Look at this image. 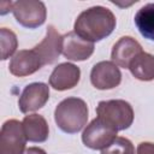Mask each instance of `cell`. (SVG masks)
<instances>
[{
    "mask_svg": "<svg viewBox=\"0 0 154 154\" xmlns=\"http://www.w3.org/2000/svg\"><path fill=\"white\" fill-rule=\"evenodd\" d=\"M117 19L113 12L103 6H93L79 13L73 24V31L89 42H99L116 29Z\"/></svg>",
    "mask_w": 154,
    "mask_h": 154,
    "instance_id": "6da1fadb",
    "label": "cell"
},
{
    "mask_svg": "<svg viewBox=\"0 0 154 154\" xmlns=\"http://www.w3.org/2000/svg\"><path fill=\"white\" fill-rule=\"evenodd\" d=\"M88 106L79 97H66L54 109V122L66 134L79 132L88 122Z\"/></svg>",
    "mask_w": 154,
    "mask_h": 154,
    "instance_id": "7a4b0ae2",
    "label": "cell"
},
{
    "mask_svg": "<svg viewBox=\"0 0 154 154\" xmlns=\"http://www.w3.org/2000/svg\"><path fill=\"white\" fill-rule=\"evenodd\" d=\"M96 114L117 131L129 129L134 122V109L125 100L100 101L96 107Z\"/></svg>",
    "mask_w": 154,
    "mask_h": 154,
    "instance_id": "3957f363",
    "label": "cell"
},
{
    "mask_svg": "<svg viewBox=\"0 0 154 154\" xmlns=\"http://www.w3.org/2000/svg\"><path fill=\"white\" fill-rule=\"evenodd\" d=\"M118 131L107 124L103 119L94 118L82 132V142L93 150H102L107 148L118 137Z\"/></svg>",
    "mask_w": 154,
    "mask_h": 154,
    "instance_id": "277c9868",
    "label": "cell"
},
{
    "mask_svg": "<svg viewBox=\"0 0 154 154\" xmlns=\"http://www.w3.org/2000/svg\"><path fill=\"white\" fill-rule=\"evenodd\" d=\"M12 13L16 20L24 28L35 29L46 22L47 10L42 1L18 0L12 4Z\"/></svg>",
    "mask_w": 154,
    "mask_h": 154,
    "instance_id": "5b68a950",
    "label": "cell"
},
{
    "mask_svg": "<svg viewBox=\"0 0 154 154\" xmlns=\"http://www.w3.org/2000/svg\"><path fill=\"white\" fill-rule=\"evenodd\" d=\"M26 141L22 122L8 119L1 126L0 154H23L25 152Z\"/></svg>",
    "mask_w": 154,
    "mask_h": 154,
    "instance_id": "8992f818",
    "label": "cell"
},
{
    "mask_svg": "<svg viewBox=\"0 0 154 154\" xmlns=\"http://www.w3.org/2000/svg\"><path fill=\"white\" fill-rule=\"evenodd\" d=\"M90 82L99 90L113 89L122 82L120 69L113 61H99L90 71Z\"/></svg>",
    "mask_w": 154,
    "mask_h": 154,
    "instance_id": "52a82bcc",
    "label": "cell"
},
{
    "mask_svg": "<svg viewBox=\"0 0 154 154\" xmlns=\"http://www.w3.org/2000/svg\"><path fill=\"white\" fill-rule=\"evenodd\" d=\"M49 99V87L42 82L28 84L18 100V107L22 113L35 112L42 108Z\"/></svg>",
    "mask_w": 154,
    "mask_h": 154,
    "instance_id": "ba28073f",
    "label": "cell"
},
{
    "mask_svg": "<svg viewBox=\"0 0 154 154\" xmlns=\"http://www.w3.org/2000/svg\"><path fill=\"white\" fill-rule=\"evenodd\" d=\"M40 57L42 65L54 64L63 53V35L53 25H48L43 40L32 48Z\"/></svg>",
    "mask_w": 154,
    "mask_h": 154,
    "instance_id": "9c48e42d",
    "label": "cell"
},
{
    "mask_svg": "<svg viewBox=\"0 0 154 154\" xmlns=\"http://www.w3.org/2000/svg\"><path fill=\"white\" fill-rule=\"evenodd\" d=\"M94 43L85 41L75 31L63 35V55L71 61H83L94 53Z\"/></svg>",
    "mask_w": 154,
    "mask_h": 154,
    "instance_id": "30bf717a",
    "label": "cell"
},
{
    "mask_svg": "<svg viewBox=\"0 0 154 154\" xmlns=\"http://www.w3.org/2000/svg\"><path fill=\"white\" fill-rule=\"evenodd\" d=\"M42 61L34 49H20L10 60L8 70L16 77H25L42 67Z\"/></svg>",
    "mask_w": 154,
    "mask_h": 154,
    "instance_id": "8fae6325",
    "label": "cell"
},
{
    "mask_svg": "<svg viewBox=\"0 0 154 154\" xmlns=\"http://www.w3.org/2000/svg\"><path fill=\"white\" fill-rule=\"evenodd\" d=\"M142 52V46L137 40L131 36H123L113 45L111 59L117 66L129 69L130 63Z\"/></svg>",
    "mask_w": 154,
    "mask_h": 154,
    "instance_id": "7c38bea8",
    "label": "cell"
},
{
    "mask_svg": "<svg viewBox=\"0 0 154 154\" xmlns=\"http://www.w3.org/2000/svg\"><path fill=\"white\" fill-rule=\"evenodd\" d=\"M81 79V70L72 63H61L52 71L49 76V85L58 90L64 91L75 88Z\"/></svg>",
    "mask_w": 154,
    "mask_h": 154,
    "instance_id": "4fadbf2b",
    "label": "cell"
},
{
    "mask_svg": "<svg viewBox=\"0 0 154 154\" xmlns=\"http://www.w3.org/2000/svg\"><path fill=\"white\" fill-rule=\"evenodd\" d=\"M22 124H23V129L28 141L42 143L48 138L49 128L43 116L36 114V113L25 116Z\"/></svg>",
    "mask_w": 154,
    "mask_h": 154,
    "instance_id": "5bb4252c",
    "label": "cell"
},
{
    "mask_svg": "<svg viewBox=\"0 0 154 154\" xmlns=\"http://www.w3.org/2000/svg\"><path fill=\"white\" fill-rule=\"evenodd\" d=\"M131 75L143 82L154 79V55L147 52L140 53L129 65Z\"/></svg>",
    "mask_w": 154,
    "mask_h": 154,
    "instance_id": "9a60e30c",
    "label": "cell"
},
{
    "mask_svg": "<svg viewBox=\"0 0 154 154\" xmlns=\"http://www.w3.org/2000/svg\"><path fill=\"white\" fill-rule=\"evenodd\" d=\"M135 25L140 34L150 41H154V2L146 4L135 14Z\"/></svg>",
    "mask_w": 154,
    "mask_h": 154,
    "instance_id": "2e32d148",
    "label": "cell"
},
{
    "mask_svg": "<svg viewBox=\"0 0 154 154\" xmlns=\"http://www.w3.org/2000/svg\"><path fill=\"white\" fill-rule=\"evenodd\" d=\"M0 42H1V60H6L13 54H16V49L18 47V40L12 30L7 28H1Z\"/></svg>",
    "mask_w": 154,
    "mask_h": 154,
    "instance_id": "e0dca14e",
    "label": "cell"
},
{
    "mask_svg": "<svg viewBox=\"0 0 154 154\" xmlns=\"http://www.w3.org/2000/svg\"><path fill=\"white\" fill-rule=\"evenodd\" d=\"M101 154H135L132 142L126 137H117L112 144L101 150Z\"/></svg>",
    "mask_w": 154,
    "mask_h": 154,
    "instance_id": "ac0fdd59",
    "label": "cell"
},
{
    "mask_svg": "<svg viewBox=\"0 0 154 154\" xmlns=\"http://www.w3.org/2000/svg\"><path fill=\"white\" fill-rule=\"evenodd\" d=\"M136 154H154V143H152V142L138 143Z\"/></svg>",
    "mask_w": 154,
    "mask_h": 154,
    "instance_id": "d6986e66",
    "label": "cell"
},
{
    "mask_svg": "<svg viewBox=\"0 0 154 154\" xmlns=\"http://www.w3.org/2000/svg\"><path fill=\"white\" fill-rule=\"evenodd\" d=\"M23 154H47L46 150H43L40 147H29L25 149V152Z\"/></svg>",
    "mask_w": 154,
    "mask_h": 154,
    "instance_id": "ffe728a7",
    "label": "cell"
}]
</instances>
